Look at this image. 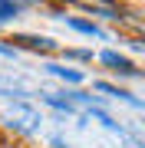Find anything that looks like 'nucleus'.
<instances>
[{"label":"nucleus","instance_id":"7ed1b4c3","mask_svg":"<svg viewBox=\"0 0 145 148\" xmlns=\"http://www.w3.org/2000/svg\"><path fill=\"white\" fill-rule=\"evenodd\" d=\"M0 95H7V99H16V102H27L33 92H30L23 82H16V79H3V76H0Z\"/></svg>","mask_w":145,"mask_h":148},{"label":"nucleus","instance_id":"1a4fd4ad","mask_svg":"<svg viewBox=\"0 0 145 148\" xmlns=\"http://www.w3.org/2000/svg\"><path fill=\"white\" fill-rule=\"evenodd\" d=\"M82 10H89L92 16H102V20H119V16H122L115 7H92V3H82Z\"/></svg>","mask_w":145,"mask_h":148},{"label":"nucleus","instance_id":"f03ea898","mask_svg":"<svg viewBox=\"0 0 145 148\" xmlns=\"http://www.w3.org/2000/svg\"><path fill=\"white\" fill-rule=\"evenodd\" d=\"M99 59L106 66H112L115 73H122V76H139V69L132 66V59H125L122 53H115V49H106V53H99Z\"/></svg>","mask_w":145,"mask_h":148},{"label":"nucleus","instance_id":"f257e3e1","mask_svg":"<svg viewBox=\"0 0 145 148\" xmlns=\"http://www.w3.org/2000/svg\"><path fill=\"white\" fill-rule=\"evenodd\" d=\"M40 122H43V115H40L36 109H30L27 102H16V106H13L10 128H16V132H23V135H33L40 128Z\"/></svg>","mask_w":145,"mask_h":148},{"label":"nucleus","instance_id":"6e6552de","mask_svg":"<svg viewBox=\"0 0 145 148\" xmlns=\"http://www.w3.org/2000/svg\"><path fill=\"white\" fill-rule=\"evenodd\" d=\"M66 23H69L73 30H79V33H86V36H96V40H106V33H102L96 23H89V20H76V16H63Z\"/></svg>","mask_w":145,"mask_h":148},{"label":"nucleus","instance_id":"423d86ee","mask_svg":"<svg viewBox=\"0 0 145 148\" xmlns=\"http://www.w3.org/2000/svg\"><path fill=\"white\" fill-rule=\"evenodd\" d=\"M46 73H53L56 79L73 82V86H79V82H82V73H79V69H69V66H56V63H49V66H46Z\"/></svg>","mask_w":145,"mask_h":148},{"label":"nucleus","instance_id":"9d476101","mask_svg":"<svg viewBox=\"0 0 145 148\" xmlns=\"http://www.w3.org/2000/svg\"><path fill=\"white\" fill-rule=\"evenodd\" d=\"M66 56L69 59H92V53H86V49H69Z\"/></svg>","mask_w":145,"mask_h":148},{"label":"nucleus","instance_id":"9b49d317","mask_svg":"<svg viewBox=\"0 0 145 148\" xmlns=\"http://www.w3.org/2000/svg\"><path fill=\"white\" fill-rule=\"evenodd\" d=\"M0 56H10L13 59L16 56V46H3V43H0Z\"/></svg>","mask_w":145,"mask_h":148},{"label":"nucleus","instance_id":"39448f33","mask_svg":"<svg viewBox=\"0 0 145 148\" xmlns=\"http://www.w3.org/2000/svg\"><path fill=\"white\" fill-rule=\"evenodd\" d=\"M13 43H16V46H27V49H40V53H49V49H56V43H53V40H46V36H16Z\"/></svg>","mask_w":145,"mask_h":148},{"label":"nucleus","instance_id":"f8f14e48","mask_svg":"<svg viewBox=\"0 0 145 148\" xmlns=\"http://www.w3.org/2000/svg\"><path fill=\"white\" fill-rule=\"evenodd\" d=\"M53 148H69V145H63V142H59V138H53Z\"/></svg>","mask_w":145,"mask_h":148},{"label":"nucleus","instance_id":"20e7f679","mask_svg":"<svg viewBox=\"0 0 145 148\" xmlns=\"http://www.w3.org/2000/svg\"><path fill=\"white\" fill-rule=\"evenodd\" d=\"M96 89H99V92H106V95H112V99H122V102H129L132 109H142V99H135L132 92L119 89V86H109V82H96Z\"/></svg>","mask_w":145,"mask_h":148},{"label":"nucleus","instance_id":"0eeeda50","mask_svg":"<svg viewBox=\"0 0 145 148\" xmlns=\"http://www.w3.org/2000/svg\"><path fill=\"white\" fill-rule=\"evenodd\" d=\"M40 95H43V102H46L49 109H56V112H66V115L76 112V102H69L66 95H56V92H40Z\"/></svg>","mask_w":145,"mask_h":148}]
</instances>
